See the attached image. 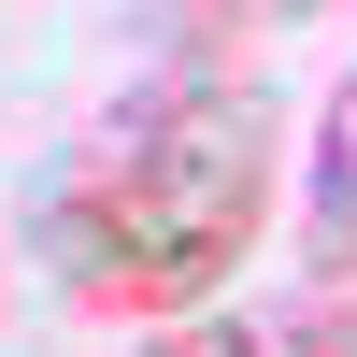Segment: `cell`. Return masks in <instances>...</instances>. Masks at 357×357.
I'll use <instances>...</instances> for the list:
<instances>
[{"label":"cell","mask_w":357,"mask_h":357,"mask_svg":"<svg viewBox=\"0 0 357 357\" xmlns=\"http://www.w3.org/2000/svg\"><path fill=\"white\" fill-rule=\"evenodd\" d=\"M286 186V114L257 72H172L86 143L43 186V272L86 314H143V329H186L215 314V286L257 257Z\"/></svg>","instance_id":"cell-1"},{"label":"cell","mask_w":357,"mask_h":357,"mask_svg":"<svg viewBox=\"0 0 357 357\" xmlns=\"http://www.w3.org/2000/svg\"><path fill=\"white\" fill-rule=\"evenodd\" d=\"M301 272H314V314H357V72L314 129V200H301Z\"/></svg>","instance_id":"cell-2"},{"label":"cell","mask_w":357,"mask_h":357,"mask_svg":"<svg viewBox=\"0 0 357 357\" xmlns=\"http://www.w3.org/2000/svg\"><path fill=\"white\" fill-rule=\"evenodd\" d=\"M129 357H272V329H243V314H186V329L129 343Z\"/></svg>","instance_id":"cell-3"},{"label":"cell","mask_w":357,"mask_h":357,"mask_svg":"<svg viewBox=\"0 0 357 357\" xmlns=\"http://www.w3.org/2000/svg\"><path fill=\"white\" fill-rule=\"evenodd\" d=\"M272 357H357V314H314V301H301V314L272 329Z\"/></svg>","instance_id":"cell-4"}]
</instances>
